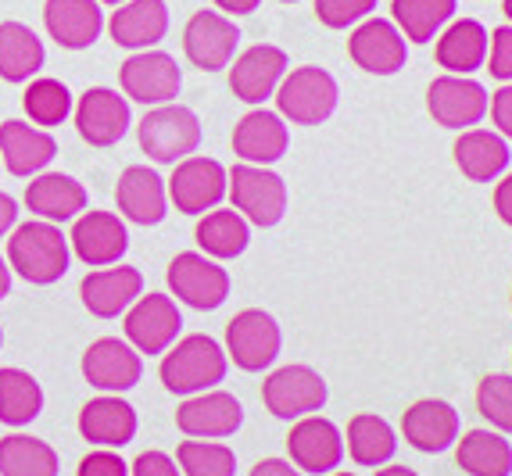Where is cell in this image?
Listing matches in <instances>:
<instances>
[{
  "label": "cell",
  "mask_w": 512,
  "mask_h": 476,
  "mask_svg": "<svg viewBox=\"0 0 512 476\" xmlns=\"http://www.w3.org/2000/svg\"><path fill=\"white\" fill-rule=\"evenodd\" d=\"M226 369H230V358L219 340H212L208 333H190L162 355L158 376H162L165 391L190 398V394L215 391L226 380Z\"/></svg>",
  "instance_id": "1"
},
{
  "label": "cell",
  "mask_w": 512,
  "mask_h": 476,
  "mask_svg": "<svg viewBox=\"0 0 512 476\" xmlns=\"http://www.w3.org/2000/svg\"><path fill=\"white\" fill-rule=\"evenodd\" d=\"M69 258H72L69 237L54 222L29 219L22 226H15V233L8 240L11 272H18L22 280L36 283V287L58 283L69 272Z\"/></svg>",
  "instance_id": "2"
},
{
  "label": "cell",
  "mask_w": 512,
  "mask_h": 476,
  "mask_svg": "<svg viewBox=\"0 0 512 476\" xmlns=\"http://www.w3.org/2000/svg\"><path fill=\"white\" fill-rule=\"evenodd\" d=\"M137 136L151 162L176 165L201 147V119L187 104H158L140 119Z\"/></svg>",
  "instance_id": "3"
},
{
  "label": "cell",
  "mask_w": 512,
  "mask_h": 476,
  "mask_svg": "<svg viewBox=\"0 0 512 476\" xmlns=\"http://www.w3.org/2000/svg\"><path fill=\"white\" fill-rule=\"evenodd\" d=\"M337 101H341V86L319 65L291 68L283 76L280 90H276L280 119L294 122V126H319V122H326L337 111Z\"/></svg>",
  "instance_id": "4"
},
{
  "label": "cell",
  "mask_w": 512,
  "mask_h": 476,
  "mask_svg": "<svg viewBox=\"0 0 512 476\" xmlns=\"http://www.w3.org/2000/svg\"><path fill=\"white\" fill-rule=\"evenodd\" d=\"M226 194L233 197V208L258 230H273L287 215V183L265 165H233Z\"/></svg>",
  "instance_id": "5"
},
{
  "label": "cell",
  "mask_w": 512,
  "mask_h": 476,
  "mask_svg": "<svg viewBox=\"0 0 512 476\" xmlns=\"http://www.w3.org/2000/svg\"><path fill=\"white\" fill-rule=\"evenodd\" d=\"M330 398V387L312 366H280L276 373L265 376L262 401L276 419L298 423L305 416H319Z\"/></svg>",
  "instance_id": "6"
},
{
  "label": "cell",
  "mask_w": 512,
  "mask_h": 476,
  "mask_svg": "<svg viewBox=\"0 0 512 476\" xmlns=\"http://www.w3.org/2000/svg\"><path fill=\"white\" fill-rule=\"evenodd\" d=\"M280 323L262 308H244L226 326V358L244 373H262L280 358Z\"/></svg>",
  "instance_id": "7"
},
{
  "label": "cell",
  "mask_w": 512,
  "mask_h": 476,
  "mask_svg": "<svg viewBox=\"0 0 512 476\" xmlns=\"http://www.w3.org/2000/svg\"><path fill=\"white\" fill-rule=\"evenodd\" d=\"M230 190V172L222 169L215 158L205 154H190L183 162L172 165L169 179V201L183 215H205L219 208V201Z\"/></svg>",
  "instance_id": "8"
},
{
  "label": "cell",
  "mask_w": 512,
  "mask_h": 476,
  "mask_svg": "<svg viewBox=\"0 0 512 476\" xmlns=\"http://www.w3.org/2000/svg\"><path fill=\"white\" fill-rule=\"evenodd\" d=\"M119 83L126 101L137 104H172L180 97L183 72L176 65V58L165 51H137L133 58H126L119 65Z\"/></svg>",
  "instance_id": "9"
},
{
  "label": "cell",
  "mask_w": 512,
  "mask_h": 476,
  "mask_svg": "<svg viewBox=\"0 0 512 476\" xmlns=\"http://www.w3.org/2000/svg\"><path fill=\"white\" fill-rule=\"evenodd\" d=\"M169 290L183 305L212 312L230 298V272L201 251H183L169 262Z\"/></svg>",
  "instance_id": "10"
},
{
  "label": "cell",
  "mask_w": 512,
  "mask_h": 476,
  "mask_svg": "<svg viewBox=\"0 0 512 476\" xmlns=\"http://www.w3.org/2000/svg\"><path fill=\"white\" fill-rule=\"evenodd\" d=\"M487 104H491L487 90L470 76H448L444 72L427 90V111L434 115V122L444 129H459V133L477 129L484 122Z\"/></svg>",
  "instance_id": "11"
},
{
  "label": "cell",
  "mask_w": 512,
  "mask_h": 476,
  "mask_svg": "<svg viewBox=\"0 0 512 476\" xmlns=\"http://www.w3.org/2000/svg\"><path fill=\"white\" fill-rule=\"evenodd\" d=\"M183 330V315L176 301L165 294H140L126 312V340L140 355H165Z\"/></svg>",
  "instance_id": "12"
},
{
  "label": "cell",
  "mask_w": 512,
  "mask_h": 476,
  "mask_svg": "<svg viewBox=\"0 0 512 476\" xmlns=\"http://www.w3.org/2000/svg\"><path fill=\"white\" fill-rule=\"evenodd\" d=\"M83 376L90 387L101 394H126L133 391L144 376V358L140 351L119 337H101L94 340L83 355Z\"/></svg>",
  "instance_id": "13"
},
{
  "label": "cell",
  "mask_w": 512,
  "mask_h": 476,
  "mask_svg": "<svg viewBox=\"0 0 512 476\" xmlns=\"http://www.w3.org/2000/svg\"><path fill=\"white\" fill-rule=\"evenodd\" d=\"M237 43H240V29L222 11H197L187 22V29H183V51H187L190 65L201 68V72L230 68L233 54H237Z\"/></svg>",
  "instance_id": "14"
},
{
  "label": "cell",
  "mask_w": 512,
  "mask_h": 476,
  "mask_svg": "<svg viewBox=\"0 0 512 476\" xmlns=\"http://www.w3.org/2000/svg\"><path fill=\"white\" fill-rule=\"evenodd\" d=\"M287 72H291L287 51H280L273 43H255V47H248V51L233 61L230 90L244 104H265L269 97H276Z\"/></svg>",
  "instance_id": "15"
},
{
  "label": "cell",
  "mask_w": 512,
  "mask_h": 476,
  "mask_svg": "<svg viewBox=\"0 0 512 476\" xmlns=\"http://www.w3.org/2000/svg\"><path fill=\"white\" fill-rule=\"evenodd\" d=\"M287 455L301 473L330 476L344 462V434L323 416H305L287 434Z\"/></svg>",
  "instance_id": "16"
},
{
  "label": "cell",
  "mask_w": 512,
  "mask_h": 476,
  "mask_svg": "<svg viewBox=\"0 0 512 476\" xmlns=\"http://www.w3.org/2000/svg\"><path fill=\"white\" fill-rule=\"evenodd\" d=\"M176 426L194 441H222V437H233L244 426V405L226 391L190 394L176 408Z\"/></svg>",
  "instance_id": "17"
},
{
  "label": "cell",
  "mask_w": 512,
  "mask_h": 476,
  "mask_svg": "<svg viewBox=\"0 0 512 476\" xmlns=\"http://www.w3.org/2000/svg\"><path fill=\"white\" fill-rule=\"evenodd\" d=\"M348 54L369 76H394L409 61V47H405L402 29L394 26V22H387V18H366L351 33Z\"/></svg>",
  "instance_id": "18"
},
{
  "label": "cell",
  "mask_w": 512,
  "mask_h": 476,
  "mask_svg": "<svg viewBox=\"0 0 512 476\" xmlns=\"http://www.w3.org/2000/svg\"><path fill=\"white\" fill-rule=\"evenodd\" d=\"M69 247L76 251L79 262H86L90 269H108L119 265L129 247L126 222L115 212H83L72 226Z\"/></svg>",
  "instance_id": "19"
},
{
  "label": "cell",
  "mask_w": 512,
  "mask_h": 476,
  "mask_svg": "<svg viewBox=\"0 0 512 476\" xmlns=\"http://www.w3.org/2000/svg\"><path fill=\"white\" fill-rule=\"evenodd\" d=\"M72 115H76V133L90 147L119 144L129 129V101L119 97V90H108V86H90L72 108Z\"/></svg>",
  "instance_id": "20"
},
{
  "label": "cell",
  "mask_w": 512,
  "mask_h": 476,
  "mask_svg": "<svg viewBox=\"0 0 512 476\" xmlns=\"http://www.w3.org/2000/svg\"><path fill=\"white\" fill-rule=\"evenodd\" d=\"M291 147V129L280 119V111L255 108L233 126V154L244 165H269L280 162Z\"/></svg>",
  "instance_id": "21"
},
{
  "label": "cell",
  "mask_w": 512,
  "mask_h": 476,
  "mask_svg": "<svg viewBox=\"0 0 512 476\" xmlns=\"http://www.w3.org/2000/svg\"><path fill=\"white\" fill-rule=\"evenodd\" d=\"M79 294H83V305L90 315L115 319V315H126L129 305L144 294V276L133 265H108V269L90 272L79 283Z\"/></svg>",
  "instance_id": "22"
},
{
  "label": "cell",
  "mask_w": 512,
  "mask_h": 476,
  "mask_svg": "<svg viewBox=\"0 0 512 476\" xmlns=\"http://www.w3.org/2000/svg\"><path fill=\"white\" fill-rule=\"evenodd\" d=\"M402 434L423 455H441L459 441V412L441 398H423L405 408Z\"/></svg>",
  "instance_id": "23"
},
{
  "label": "cell",
  "mask_w": 512,
  "mask_h": 476,
  "mask_svg": "<svg viewBox=\"0 0 512 476\" xmlns=\"http://www.w3.org/2000/svg\"><path fill=\"white\" fill-rule=\"evenodd\" d=\"M79 434L94 448H126L137 437V408L122 401L119 394H101V398L86 401L79 412Z\"/></svg>",
  "instance_id": "24"
},
{
  "label": "cell",
  "mask_w": 512,
  "mask_h": 476,
  "mask_svg": "<svg viewBox=\"0 0 512 476\" xmlns=\"http://www.w3.org/2000/svg\"><path fill=\"white\" fill-rule=\"evenodd\" d=\"M43 26H47L58 47L86 51L104 29L101 0H47L43 4Z\"/></svg>",
  "instance_id": "25"
},
{
  "label": "cell",
  "mask_w": 512,
  "mask_h": 476,
  "mask_svg": "<svg viewBox=\"0 0 512 476\" xmlns=\"http://www.w3.org/2000/svg\"><path fill=\"white\" fill-rule=\"evenodd\" d=\"M115 201H119V212L137 226H158L169 212V187L165 179L158 176L147 165H129L119 176V187H115Z\"/></svg>",
  "instance_id": "26"
},
{
  "label": "cell",
  "mask_w": 512,
  "mask_h": 476,
  "mask_svg": "<svg viewBox=\"0 0 512 476\" xmlns=\"http://www.w3.org/2000/svg\"><path fill=\"white\" fill-rule=\"evenodd\" d=\"M58 144L47 129H36L22 119L0 122V162L11 176H36L54 162Z\"/></svg>",
  "instance_id": "27"
},
{
  "label": "cell",
  "mask_w": 512,
  "mask_h": 476,
  "mask_svg": "<svg viewBox=\"0 0 512 476\" xmlns=\"http://www.w3.org/2000/svg\"><path fill=\"white\" fill-rule=\"evenodd\" d=\"M108 33L126 51H151L169 33V8L165 0H126L111 15Z\"/></svg>",
  "instance_id": "28"
},
{
  "label": "cell",
  "mask_w": 512,
  "mask_h": 476,
  "mask_svg": "<svg viewBox=\"0 0 512 476\" xmlns=\"http://www.w3.org/2000/svg\"><path fill=\"white\" fill-rule=\"evenodd\" d=\"M26 208L43 222H72L86 212V190L72 176L43 172L26 187Z\"/></svg>",
  "instance_id": "29"
},
{
  "label": "cell",
  "mask_w": 512,
  "mask_h": 476,
  "mask_svg": "<svg viewBox=\"0 0 512 476\" xmlns=\"http://www.w3.org/2000/svg\"><path fill=\"white\" fill-rule=\"evenodd\" d=\"M487 51H491V36L477 18H459L437 36V65L448 76H470L484 68Z\"/></svg>",
  "instance_id": "30"
},
{
  "label": "cell",
  "mask_w": 512,
  "mask_h": 476,
  "mask_svg": "<svg viewBox=\"0 0 512 476\" xmlns=\"http://www.w3.org/2000/svg\"><path fill=\"white\" fill-rule=\"evenodd\" d=\"M452 154L459 172L466 179H473V183H495L509 169L512 158L505 136L491 133V129H466V133H459Z\"/></svg>",
  "instance_id": "31"
},
{
  "label": "cell",
  "mask_w": 512,
  "mask_h": 476,
  "mask_svg": "<svg viewBox=\"0 0 512 476\" xmlns=\"http://www.w3.org/2000/svg\"><path fill=\"white\" fill-rule=\"evenodd\" d=\"M194 237L197 247H201V255L215 258V262H226V258H237L248 251L251 222L237 208H212V212L201 215Z\"/></svg>",
  "instance_id": "32"
},
{
  "label": "cell",
  "mask_w": 512,
  "mask_h": 476,
  "mask_svg": "<svg viewBox=\"0 0 512 476\" xmlns=\"http://www.w3.org/2000/svg\"><path fill=\"white\" fill-rule=\"evenodd\" d=\"M344 451L351 455V462L362 469H380L394 459L398 451V434L384 416L376 412H359L348 423V437H344Z\"/></svg>",
  "instance_id": "33"
},
{
  "label": "cell",
  "mask_w": 512,
  "mask_h": 476,
  "mask_svg": "<svg viewBox=\"0 0 512 476\" xmlns=\"http://www.w3.org/2000/svg\"><path fill=\"white\" fill-rule=\"evenodd\" d=\"M47 61L43 40L26 22H0V79L4 83H29Z\"/></svg>",
  "instance_id": "34"
},
{
  "label": "cell",
  "mask_w": 512,
  "mask_h": 476,
  "mask_svg": "<svg viewBox=\"0 0 512 476\" xmlns=\"http://www.w3.org/2000/svg\"><path fill=\"white\" fill-rule=\"evenodd\" d=\"M455 444V459L466 476H512V444L498 430H470Z\"/></svg>",
  "instance_id": "35"
},
{
  "label": "cell",
  "mask_w": 512,
  "mask_h": 476,
  "mask_svg": "<svg viewBox=\"0 0 512 476\" xmlns=\"http://www.w3.org/2000/svg\"><path fill=\"white\" fill-rule=\"evenodd\" d=\"M43 412V387L26 369H0V423L26 426Z\"/></svg>",
  "instance_id": "36"
},
{
  "label": "cell",
  "mask_w": 512,
  "mask_h": 476,
  "mask_svg": "<svg viewBox=\"0 0 512 476\" xmlns=\"http://www.w3.org/2000/svg\"><path fill=\"white\" fill-rule=\"evenodd\" d=\"M58 451L40 437L11 434L0 441V476H58Z\"/></svg>",
  "instance_id": "37"
},
{
  "label": "cell",
  "mask_w": 512,
  "mask_h": 476,
  "mask_svg": "<svg viewBox=\"0 0 512 476\" xmlns=\"http://www.w3.org/2000/svg\"><path fill=\"white\" fill-rule=\"evenodd\" d=\"M394 26L405 40L430 43L455 15V0H394Z\"/></svg>",
  "instance_id": "38"
},
{
  "label": "cell",
  "mask_w": 512,
  "mask_h": 476,
  "mask_svg": "<svg viewBox=\"0 0 512 476\" xmlns=\"http://www.w3.org/2000/svg\"><path fill=\"white\" fill-rule=\"evenodd\" d=\"M22 108L26 115L33 119V126H61V122L72 115V94L69 86L61 83V79H51V76H40V79H29L26 94H22Z\"/></svg>",
  "instance_id": "39"
},
{
  "label": "cell",
  "mask_w": 512,
  "mask_h": 476,
  "mask_svg": "<svg viewBox=\"0 0 512 476\" xmlns=\"http://www.w3.org/2000/svg\"><path fill=\"white\" fill-rule=\"evenodd\" d=\"M176 466L183 476H233L237 473V455L222 441H183L176 448Z\"/></svg>",
  "instance_id": "40"
},
{
  "label": "cell",
  "mask_w": 512,
  "mask_h": 476,
  "mask_svg": "<svg viewBox=\"0 0 512 476\" xmlns=\"http://www.w3.org/2000/svg\"><path fill=\"white\" fill-rule=\"evenodd\" d=\"M477 412L498 434H512V376L491 373L477 387Z\"/></svg>",
  "instance_id": "41"
},
{
  "label": "cell",
  "mask_w": 512,
  "mask_h": 476,
  "mask_svg": "<svg viewBox=\"0 0 512 476\" xmlns=\"http://www.w3.org/2000/svg\"><path fill=\"white\" fill-rule=\"evenodd\" d=\"M376 11V0H316V15L326 29H348L366 22Z\"/></svg>",
  "instance_id": "42"
},
{
  "label": "cell",
  "mask_w": 512,
  "mask_h": 476,
  "mask_svg": "<svg viewBox=\"0 0 512 476\" xmlns=\"http://www.w3.org/2000/svg\"><path fill=\"white\" fill-rule=\"evenodd\" d=\"M76 476H129V462L122 459L119 451L97 448V451H90V455L79 459Z\"/></svg>",
  "instance_id": "43"
},
{
  "label": "cell",
  "mask_w": 512,
  "mask_h": 476,
  "mask_svg": "<svg viewBox=\"0 0 512 476\" xmlns=\"http://www.w3.org/2000/svg\"><path fill=\"white\" fill-rule=\"evenodd\" d=\"M487 68L491 76L512 83V26H502L491 33V51H487Z\"/></svg>",
  "instance_id": "44"
},
{
  "label": "cell",
  "mask_w": 512,
  "mask_h": 476,
  "mask_svg": "<svg viewBox=\"0 0 512 476\" xmlns=\"http://www.w3.org/2000/svg\"><path fill=\"white\" fill-rule=\"evenodd\" d=\"M129 476H183L180 466L165 451H140L137 459L129 462Z\"/></svg>",
  "instance_id": "45"
},
{
  "label": "cell",
  "mask_w": 512,
  "mask_h": 476,
  "mask_svg": "<svg viewBox=\"0 0 512 476\" xmlns=\"http://www.w3.org/2000/svg\"><path fill=\"white\" fill-rule=\"evenodd\" d=\"M487 111H491V122H495L498 136L512 140V83L498 86L495 94H491V104H487Z\"/></svg>",
  "instance_id": "46"
},
{
  "label": "cell",
  "mask_w": 512,
  "mask_h": 476,
  "mask_svg": "<svg viewBox=\"0 0 512 476\" xmlns=\"http://www.w3.org/2000/svg\"><path fill=\"white\" fill-rule=\"evenodd\" d=\"M248 476H305V473L291 459H262L255 462V469Z\"/></svg>",
  "instance_id": "47"
},
{
  "label": "cell",
  "mask_w": 512,
  "mask_h": 476,
  "mask_svg": "<svg viewBox=\"0 0 512 476\" xmlns=\"http://www.w3.org/2000/svg\"><path fill=\"white\" fill-rule=\"evenodd\" d=\"M495 212L505 226H512V172L495 187Z\"/></svg>",
  "instance_id": "48"
},
{
  "label": "cell",
  "mask_w": 512,
  "mask_h": 476,
  "mask_svg": "<svg viewBox=\"0 0 512 476\" xmlns=\"http://www.w3.org/2000/svg\"><path fill=\"white\" fill-rule=\"evenodd\" d=\"M15 222H18V204H15V197L0 190V237H4V233H8L11 226H15Z\"/></svg>",
  "instance_id": "49"
},
{
  "label": "cell",
  "mask_w": 512,
  "mask_h": 476,
  "mask_svg": "<svg viewBox=\"0 0 512 476\" xmlns=\"http://www.w3.org/2000/svg\"><path fill=\"white\" fill-rule=\"evenodd\" d=\"M258 4L262 0H215V8L226 11V15H251V11H258Z\"/></svg>",
  "instance_id": "50"
},
{
  "label": "cell",
  "mask_w": 512,
  "mask_h": 476,
  "mask_svg": "<svg viewBox=\"0 0 512 476\" xmlns=\"http://www.w3.org/2000/svg\"><path fill=\"white\" fill-rule=\"evenodd\" d=\"M11 294V265L4 262V255H0V301Z\"/></svg>",
  "instance_id": "51"
},
{
  "label": "cell",
  "mask_w": 512,
  "mask_h": 476,
  "mask_svg": "<svg viewBox=\"0 0 512 476\" xmlns=\"http://www.w3.org/2000/svg\"><path fill=\"white\" fill-rule=\"evenodd\" d=\"M376 476H419V473H416V469H409V466H391V462H387V466L376 469Z\"/></svg>",
  "instance_id": "52"
},
{
  "label": "cell",
  "mask_w": 512,
  "mask_h": 476,
  "mask_svg": "<svg viewBox=\"0 0 512 476\" xmlns=\"http://www.w3.org/2000/svg\"><path fill=\"white\" fill-rule=\"evenodd\" d=\"M502 11H505V18H509V22H512V0H505Z\"/></svg>",
  "instance_id": "53"
},
{
  "label": "cell",
  "mask_w": 512,
  "mask_h": 476,
  "mask_svg": "<svg viewBox=\"0 0 512 476\" xmlns=\"http://www.w3.org/2000/svg\"><path fill=\"white\" fill-rule=\"evenodd\" d=\"M330 476H359V473H341V469H333Z\"/></svg>",
  "instance_id": "54"
},
{
  "label": "cell",
  "mask_w": 512,
  "mask_h": 476,
  "mask_svg": "<svg viewBox=\"0 0 512 476\" xmlns=\"http://www.w3.org/2000/svg\"><path fill=\"white\" fill-rule=\"evenodd\" d=\"M101 4H115V8H119V4H126V0H101Z\"/></svg>",
  "instance_id": "55"
},
{
  "label": "cell",
  "mask_w": 512,
  "mask_h": 476,
  "mask_svg": "<svg viewBox=\"0 0 512 476\" xmlns=\"http://www.w3.org/2000/svg\"><path fill=\"white\" fill-rule=\"evenodd\" d=\"M280 4H298V0H280Z\"/></svg>",
  "instance_id": "56"
},
{
  "label": "cell",
  "mask_w": 512,
  "mask_h": 476,
  "mask_svg": "<svg viewBox=\"0 0 512 476\" xmlns=\"http://www.w3.org/2000/svg\"><path fill=\"white\" fill-rule=\"evenodd\" d=\"M0 344H4V330H0Z\"/></svg>",
  "instance_id": "57"
}]
</instances>
